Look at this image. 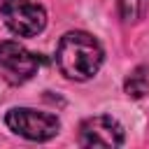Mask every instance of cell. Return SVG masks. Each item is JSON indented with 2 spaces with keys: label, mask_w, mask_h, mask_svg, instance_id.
<instances>
[{
  "label": "cell",
  "mask_w": 149,
  "mask_h": 149,
  "mask_svg": "<svg viewBox=\"0 0 149 149\" xmlns=\"http://www.w3.org/2000/svg\"><path fill=\"white\" fill-rule=\"evenodd\" d=\"M102 58H105V51H102L100 42L84 30L65 33L56 49V63H58L61 72L74 81L91 79L100 70Z\"/></svg>",
  "instance_id": "6da1fadb"
},
{
  "label": "cell",
  "mask_w": 149,
  "mask_h": 149,
  "mask_svg": "<svg viewBox=\"0 0 149 149\" xmlns=\"http://www.w3.org/2000/svg\"><path fill=\"white\" fill-rule=\"evenodd\" d=\"M0 16L5 19L7 28L19 37H33L47 26V12L35 0H2Z\"/></svg>",
  "instance_id": "7a4b0ae2"
},
{
  "label": "cell",
  "mask_w": 149,
  "mask_h": 149,
  "mask_svg": "<svg viewBox=\"0 0 149 149\" xmlns=\"http://www.w3.org/2000/svg\"><path fill=\"white\" fill-rule=\"evenodd\" d=\"M9 130H14L16 135L26 137V140H33V142H44V140H51L58 128H61V121L49 114V112H40V109H30V107H14L7 112L5 116Z\"/></svg>",
  "instance_id": "3957f363"
},
{
  "label": "cell",
  "mask_w": 149,
  "mask_h": 149,
  "mask_svg": "<svg viewBox=\"0 0 149 149\" xmlns=\"http://www.w3.org/2000/svg\"><path fill=\"white\" fill-rule=\"evenodd\" d=\"M37 70H40V58L33 51H28L26 47L12 40L0 42V79L19 86L33 79Z\"/></svg>",
  "instance_id": "277c9868"
},
{
  "label": "cell",
  "mask_w": 149,
  "mask_h": 149,
  "mask_svg": "<svg viewBox=\"0 0 149 149\" xmlns=\"http://www.w3.org/2000/svg\"><path fill=\"white\" fill-rule=\"evenodd\" d=\"M79 144L81 147H119L123 144V128L116 119L107 114L91 116L79 126Z\"/></svg>",
  "instance_id": "5b68a950"
},
{
  "label": "cell",
  "mask_w": 149,
  "mask_h": 149,
  "mask_svg": "<svg viewBox=\"0 0 149 149\" xmlns=\"http://www.w3.org/2000/svg\"><path fill=\"white\" fill-rule=\"evenodd\" d=\"M123 91L130 98H144V95H149V65H137L126 77Z\"/></svg>",
  "instance_id": "8992f818"
},
{
  "label": "cell",
  "mask_w": 149,
  "mask_h": 149,
  "mask_svg": "<svg viewBox=\"0 0 149 149\" xmlns=\"http://www.w3.org/2000/svg\"><path fill=\"white\" fill-rule=\"evenodd\" d=\"M116 2H119V14L126 23L140 21L149 9V0H116Z\"/></svg>",
  "instance_id": "52a82bcc"
}]
</instances>
